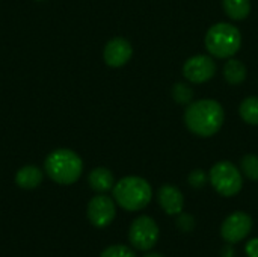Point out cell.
<instances>
[{"label": "cell", "mask_w": 258, "mask_h": 257, "mask_svg": "<svg viewBox=\"0 0 258 257\" xmlns=\"http://www.w3.org/2000/svg\"><path fill=\"white\" fill-rule=\"evenodd\" d=\"M245 253L248 254V257H258V238L251 239V241L246 244Z\"/></svg>", "instance_id": "22"}, {"label": "cell", "mask_w": 258, "mask_h": 257, "mask_svg": "<svg viewBox=\"0 0 258 257\" xmlns=\"http://www.w3.org/2000/svg\"><path fill=\"white\" fill-rule=\"evenodd\" d=\"M177 227L181 230V232H192L194 227H195V220L192 215L189 214H178V220H177Z\"/></svg>", "instance_id": "21"}, {"label": "cell", "mask_w": 258, "mask_h": 257, "mask_svg": "<svg viewBox=\"0 0 258 257\" xmlns=\"http://www.w3.org/2000/svg\"><path fill=\"white\" fill-rule=\"evenodd\" d=\"M224 77L233 86L243 83L245 79H246V67H245V64L240 59L230 58L224 64Z\"/></svg>", "instance_id": "14"}, {"label": "cell", "mask_w": 258, "mask_h": 257, "mask_svg": "<svg viewBox=\"0 0 258 257\" xmlns=\"http://www.w3.org/2000/svg\"><path fill=\"white\" fill-rule=\"evenodd\" d=\"M204 44L213 58L230 59L240 50L242 33L231 23H216L207 30Z\"/></svg>", "instance_id": "4"}, {"label": "cell", "mask_w": 258, "mask_h": 257, "mask_svg": "<svg viewBox=\"0 0 258 257\" xmlns=\"http://www.w3.org/2000/svg\"><path fill=\"white\" fill-rule=\"evenodd\" d=\"M222 8L231 20L242 21L251 12V0H222Z\"/></svg>", "instance_id": "15"}, {"label": "cell", "mask_w": 258, "mask_h": 257, "mask_svg": "<svg viewBox=\"0 0 258 257\" xmlns=\"http://www.w3.org/2000/svg\"><path fill=\"white\" fill-rule=\"evenodd\" d=\"M209 182V174H206L203 170H194L189 174V185L195 189H201L207 185Z\"/></svg>", "instance_id": "20"}, {"label": "cell", "mask_w": 258, "mask_h": 257, "mask_svg": "<svg viewBox=\"0 0 258 257\" xmlns=\"http://www.w3.org/2000/svg\"><path fill=\"white\" fill-rule=\"evenodd\" d=\"M112 191L115 203L128 212H138L145 209L153 198L151 185L144 177L138 176L122 177L119 182L115 183Z\"/></svg>", "instance_id": "2"}, {"label": "cell", "mask_w": 258, "mask_h": 257, "mask_svg": "<svg viewBox=\"0 0 258 257\" xmlns=\"http://www.w3.org/2000/svg\"><path fill=\"white\" fill-rule=\"evenodd\" d=\"M44 168L53 182L59 185H73L83 173V161L73 150L57 148L47 156Z\"/></svg>", "instance_id": "3"}, {"label": "cell", "mask_w": 258, "mask_h": 257, "mask_svg": "<svg viewBox=\"0 0 258 257\" xmlns=\"http://www.w3.org/2000/svg\"><path fill=\"white\" fill-rule=\"evenodd\" d=\"M132 55H133V47L132 44L122 38V36H116V38H112L106 47H104V52H103V58H104V62L112 67V68H119V67H124L130 59H132Z\"/></svg>", "instance_id": "10"}, {"label": "cell", "mask_w": 258, "mask_h": 257, "mask_svg": "<svg viewBox=\"0 0 258 257\" xmlns=\"http://www.w3.org/2000/svg\"><path fill=\"white\" fill-rule=\"evenodd\" d=\"M157 201L166 215H178L184 208V197L174 185H163L157 192Z\"/></svg>", "instance_id": "11"}, {"label": "cell", "mask_w": 258, "mask_h": 257, "mask_svg": "<svg viewBox=\"0 0 258 257\" xmlns=\"http://www.w3.org/2000/svg\"><path fill=\"white\" fill-rule=\"evenodd\" d=\"M209 180L213 189L222 197H234L243 188V177L237 167L228 161L215 164L209 173Z\"/></svg>", "instance_id": "5"}, {"label": "cell", "mask_w": 258, "mask_h": 257, "mask_svg": "<svg viewBox=\"0 0 258 257\" xmlns=\"http://www.w3.org/2000/svg\"><path fill=\"white\" fill-rule=\"evenodd\" d=\"M172 95H174V100L180 105H187L192 101L194 98V89L189 88L187 85L184 83H177L172 89Z\"/></svg>", "instance_id": "18"}, {"label": "cell", "mask_w": 258, "mask_h": 257, "mask_svg": "<svg viewBox=\"0 0 258 257\" xmlns=\"http://www.w3.org/2000/svg\"><path fill=\"white\" fill-rule=\"evenodd\" d=\"M240 168L242 173L249 179V180H258V156L255 155H246L240 161Z\"/></svg>", "instance_id": "17"}, {"label": "cell", "mask_w": 258, "mask_h": 257, "mask_svg": "<svg viewBox=\"0 0 258 257\" xmlns=\"http://www.w3.org/2000/svg\"><path fill=\"white\" fill-rule=\"evenodd\" d=\"M252 230V218L246 212H233L230 214L222 226L221 236L228 244H237L243 241Z\"/></svg>", "instance_id": "8"}, {"label": "cell", "mask_w": 258, "mask_h": 257, "mask_svg": "<svg viewBox=\"0 0 258 257\" xmlns=\"http://www.w3.org/2000/svg\"><path fill=\"white\" fill-rule=\"evenodd\" d=\"M100 257H136V254L132 248L116 244V245H110L106 250H103Z\"/></svg>", "instance_id": "19"}, {"label": "cell", "mask_w": 258, "mask_h": 257, "mask_svg": "<svg viewBox=\"0 0 258 257\" xmlns=\"http://www.w3.org/2000/svg\"><path fill=\"white\" fill-rule=\"evenodd\" d=\"M88 183L91 186L92 191L98 192V194H106L109 191L113 189L115 186V177L112 174L110 170L104 168V167H98L94 168L89 176H88Z\"/></svg>", "instance_id": "12"}, {"label": "cell", "mask_w": 258, "mask_h": 257, "mask_svg": "<svg viewBox=\"0 0 258 257\" xmlns=\"http://www.w3.org/2000/svg\"><path fill=\"white\" fill-rule=\"evenodd\" d=\"M116 217V204L115 200L98 194L88 203V220L97 229H104L110 226V223Z\"/></svg>", "instance_id": "9"}, {"label": "cell", "mask_w": 258, "mask_h": 257, "mask_svg": "<svg viewBox=\"0 0 258 257\" xmlns=\"http://www.w3.org/2000/svg\"><path fill=\"white\" fill-rule=\"evenodd\" d=\"M144 257H165V256H162V254H159V253H148V254H145Z\"/></svg>", "instance_id": "23"}, {"label": "cell", "mask_w": 258, "mask_h": 257, "mask_svg": "<svg viewBox=\"0 0 258 257\" xmlns=\"http://www.w3.org/2000/svg\"><path fill=\"white\" fill-rule=\"evenodd\" d=\"M216 71L215 59L207 55H195L183 64V76L190 83H206L215 77Z\"/></svg>", "instance_id": "7"}, {"label": "cell", "mask_w": 258, "mask_h": 257, "mask_svg": "<svg viewBox=\"0 0 258 257\" xmlns=\"http://www.w3.org/2000/svg\"><path fill=\"white\" fill-rule=\"evenodd\" d=\"M44 173L35 165H26L20 168L15 174V183L21 189H35L42 183Z\"/></svg>", "instance_id": "13"}, {"label": "cell", "mask_w": 258, "mask_h": 257, "mask_svg": "<svg viewBox=\"0 0 258 257\" xmlns=\"http://www.w3.org/2000/svg\"><path fill=\"white\" fill-rule=\"evenodd\" d=\"M183 118L189 132L201 138H210L221 130L225 120V112L219 101L201 98L189 103Z\"/></svg>", "instance_id": "1"}, {"label": "cell", "mask_w": 258, "mask_h": 257, "mask_svg": "<svg viewBox=\"0 0 258 257\" xmlns=\"http://www.w3.org/2000/svg\"><path fill=\"white\" fill-rule=\"evenodd\" d=\"M239 114L246 124L258 126V97H246L239 106Z\"/></svg>", "instance_id": "16"}, {"label": "cell", "mask_w": 258, "mask_h": 257, "mask_svg": "<svg viewBox=\"0 0 258 257\" xmlns=\"http://www.w3.org/2000/svg\"><path fill=\"white\" fill-rule=\"evenodd\" d=\"M159 236V226L148 215H141L135 218L128 229V241L132 247L138 251H150L157 244Z\"/></svg>", "instance_id": "6"}]
</instances>
